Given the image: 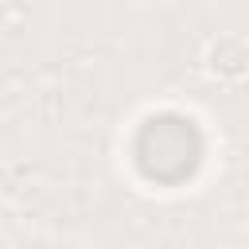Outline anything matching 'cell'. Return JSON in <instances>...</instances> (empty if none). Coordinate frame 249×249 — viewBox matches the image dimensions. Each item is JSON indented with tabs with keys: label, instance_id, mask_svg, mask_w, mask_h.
I'll list each match as a JSON object with an SVG mask.
<instances>
[{
	"label": "cell",
	"instance_id": "obj_1",
	"mask_svg": "<svg viewBox=\"0 0 249 249\" xmlns=\"http://www.w3.org/2000/svg\"><path fill=\"white\" fill-rule=\"evenodd\" d=\"M198 156H202L198 128L175 113L152 117L136 136V160H140L144 175H152V179H167V183L183 179L195 171Z\"/></svg>",
	"mask_w": 249,
	"mask_h": 249
}]
</instances>
